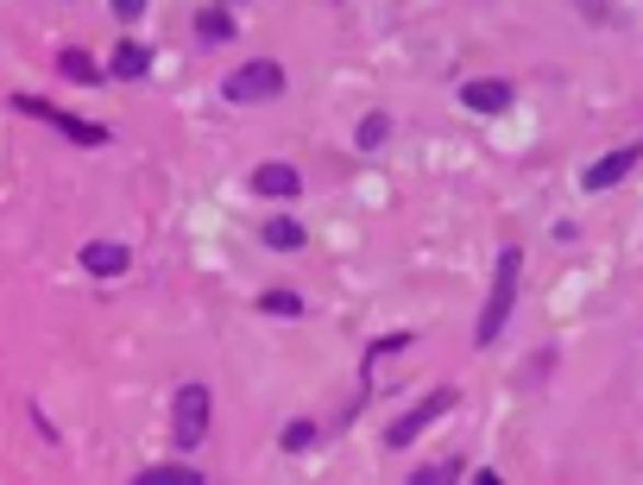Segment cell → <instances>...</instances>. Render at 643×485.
Listing matches in <instances>:
<instances>
[{"mask_svg":"<svg viewBox=\"0 0 643 485\" xmlns=\"http://www.w3.org/2000/svg\"><path fill=\"white\" fill-rule=\"evenodd\" d=\"M517 284H524V246H505L498 253V272H492V290H486V309H480V322H473V347H492L505 322H512L517 309Z\"/></svg>","mask_w":643,"mask_h":485,"instance_id":"6da1fadb","label":"cell"},{"mask_svg":"<svg viewBox=\"0 0 643 485\" xmlns=\"http://www.w3.org/2000/svg\"><path fill=\"white\" fill-rule=\"evenodd\" d=\"M13 114H26V120H38V127L64 132L70 146H107V127H95V120H77L70 107H51V102H38V95H13Z\"/></svg>","mask_w":643,"mask_h":485,"instance_id":"7a4b0ae2","label":"cell"},{"mask_svg":"<svg viewBox=\"0 0 643 485\" xmlns=\"http://www.w3.org/2000/svg\"><path fill=\"white\" fill-rule=\"evenodd\" d=\"M455 404H461V391H455V384L429 391L423 404H411V409H404V416H398V423L386 429V448H411L416 435H429V429H436V423H441V416H448Z\"/></svg>","mask_w":643,"mask_h":485,"instance_id":"3957f363","label":"cell"},{"mask_svg":"<svg viewBox=\"0 0 643 485\" xmlns=\"http://www.w3.org/2000/svg\"><path fill=\"white\" fill-rule=\"evenodd\" d=\"M208 416H215L208 384H177V397H171V441H177V448H196L208 435Z\"/></svg>","mask_w":643,"mask_h":485,"instance_id":"277c9868","label":"cell"},{"mask_svg":"<svg viewBox=\"0 0 643 485\" xmlns=\"http://www.w3.org/2000/svg\"><path fill=\"white\" fill-rule=\"evenodd\" d=\"M221 95H228V102H278L284 95V63H272V57L240 63V70L221 82Z\"/></svg>","mask_w":643,"mask_h":485,"instance_id":"5b68a950","label":"cell"},{"mask_svg":"<svg viewBox=\"0 0 643 485\" xmlns=\"http://www.w3.org/2000/svg\"><path fill=\"white\" fill-rule=\"evenodd\" d=\"M512 102H517V89L505 77H473V82H461V107H467V114H505Z\"/></svg>","mask_w":643,"mask_h":485,"instance_id":"8992f818","label":"cell"},{"mask_svg":"<svg viewBox=\"0 0 643 485\" xmlns=\"http://www.w3.org/2000/svg\"><path fill=\"white\" fill-rule=\"evenodd\" d=\"M638 158H643V146H618V152H606L599 164H587V177H581V189H612V183H624L631 171H638Z\"/></svg>","mask_w":643,"mask_h":485,"instance_id":"52a82bcc","label":"cell"},{"mask_svg":"<svg viewBox=\"0 0 643 485\" xmlns=\"http://www.w3.org/2000/svg\"><path fill=\"white\" fill-rule=\"evenodd\" d=\"M297 189H303V171L284 164V158H272V164H259L253 171V196H265V203H290Z\"/></svg>","mask_w":643,"mask_h":485,"instance_id":"ba28073f","label":"cell"},{"mask_svg":"<svg viewBox=\"0 0 643 485\" xmlns=\"http://www.w3.org/2000/svg\"><path fill=\"white\" fill-rule=\"evenodd\" d=\"M127 265H133V253L114 246V240H89V246H82V272H95V278H120Z\"/></svg>","mask_w":643,"mask_h":485,"instance_id":"9c48e42d","label":"cell"},{"mask_svg":"<svg viewBox=\"0 0 643 485\" xmlns=\"http://www.w3.org/2000/svg\"><path fill=\"white\" fill-rule=\"evenodd\" d=\"M146 70H152V51H146V45H114V57H107V77H120V82H139L146 77Z\"/></svg>","mask_w":643,"mask_h":485,"instance_id":"30bf717a","label":"cell"},{"mask_svg":"<svg viewBox=\"0 0 643 485\" xmlns=\"http://www.w3.org/2000/svg\"><path fill=\"white\" fill-rule=\"evenodd\" d=\"M57 77H64V82H82V89H95L107 70H102V63H95L89 51H57Z\"/></svg>","mask_w":643,"mask_h":485,"instance_id":"8fae6325","label":"cell"},{"mask_svg":"<svg viewBox=\"0 0 643 485\" xmlns=\"http://www.w3.org/2000/svg\"><path fill=\"white\" fill-rule=\"evenodd\" d=\"M259 240H265L272 253H297V246H303V221H290V215H272V221L259 228Z\"/></svg>","mask_w":643,"mask_h":485,"instance_id":"7c38bea8","label":"cell"},{"mask_svg":"<svg viewBox=\"0 0 643 485\" xmlns=\"http://www.w3.org/2000/svg\"><path fill=\"white\" fill-rule=\"evenodd\" d=\"M133 485H208L203 466H146V473H133Z\"/></svg>","mask_w":643,"mask_h":485,"instance_id":"4fadbf2b","label":"cell"},{"mask_svg":"<svg viewBox=\"0 0 643 485\" xmlns=\"http://www.w3.org/2000/svg\"><path fill=\"white\" fill-rule=\"evenodd\" d=\"M196 38H203V45H228V38H233V13L203 7V13H196Z\"/></svg>","mask_w":643,"mask_h":485,"instance_id":"5bb4252c","label":"cell"},{"mask_svg":"<svg viewBox=\"0 0 643 485\" xmlns=\"http://www.w3.org/2000/svg\"><path fill=\"white\" fill-rule=\"evenodd\" d=\"M259 315H278V322H297V315H303V297H297V290H265V297H259Z\"/></svg>","mask_w":643,"mask_h":485,"instance_id":"9a60e30c","label":"cell"},{"mask_svg":"<svg viewBox=\"0 0 643 485\" xmlns=\"http://www.w3.org/2000/svg\"><path fill=\"white\" fill-rule=\"evenodd\" d=\"M386 139H391V114H366L360 120V152H379Z\"/></svg>","mask_w":643,"mask_h":485,"instance_id":"2e32d148","label":"cell"},{"mask_svg":"<svg viewBox=\"0 0 643 485\" xmlns=\"http://www.w3.org/2000/svg\"><path fill=\"white\" fill-rule=\"evenodd\" d=\"M278 448H284V454H303V448H315V423H284Z\"/></svg>","mask_w":643,"mask_h":485,"instance_id":"e0dca14e","label":"cell"},{"mask_svg":"<svg viewBox=\"0 0 643 485\" xmlns=\"http://www.w3.org/2000/svg\"><path fill=\"white\" fill-rule=\"evenodd\" d=\"M441 480H461V460H436V466H416L411 485H441Z\"/></svg>","mask_w":643,"mask_h":485,"instance_id":"ac0fdd59","label":"cell"},{"mask_svg":"<svg viewBox=\"0 0 643 485\" xmlns=\"http://www.w3.org/2000/svg\"><path fill=\"white\" fill-rule=\"evenodd\" d=\"M404 347H411V334H386V340H372V347H366V359H386V354H404Z\"/></svg>","mask_w":643,"mask_h":485,"instance_id":"d6986e66","label":"cell"},{"mask_svg":"<svg viewBox=\"0 0 643 485\" xmlns=\"http://www.w3.org/2000/svg\"><path fill=\"white\" fill-rule=\"evenodd\" d=\"M107 7H114V20H146V7H152V0H107Z\"/></svg>","mask_w":643,"mask_h":485,"instance_id":"ffe728a7","label":"cell"}]
</instances>
